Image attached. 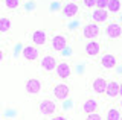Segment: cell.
Wrapping results in <instances>:
<instances>
[{
  "label": "cell",
  "instance_id": "cell-29",
  "mask_svg": "<svg viewBox=\"0 0 122 120\" xmlns=\"http://www.w3.org/2000/svg\"><path fill=\"white\" fill-rule=\"evenodd\" d=\"M70 2H75V3H76V2H78V0H70Z\"/></svg>",
  "mask_w": 122,
  "mask_h": 120
},
{
  "label": "cell",
  "instance_id": "cell-16",
  "mask_svg": "<svg viewBox=\"0 0 122 120\" xmlns=\"http://www.w3.org/2000/svg\"><path fill=\"white\" fill-rule=\"evenodd\" d=\"M99 52H101V44H99L98 41L92 40L90 43L86 44V53L89 55V56H96Z\"/></svg>",
  "mask_w": 122,
  "mask_h": 120
},
{
  "label": "cell",
  "instance_id": "cell-24",
  "mask_svg": "<svg viewBox=\"0 0 122 120\" xmlns=\"http://www.w3.org/2000/svg\"><path fill=\"white\" fill-rule=\"evenodd\" d=\"M82 3H84V6L86 8H96V0H82Z\"/></svg>",
  "mask_w": 122,
  "mask_h": 120
},
{
  "label": "cell",
  "instance_id": "cell-12",
  "mask_svg": "<svg viewBox=\"0 0 122 120\" xmlns=\"http://www.w3.org/2000/svg\"><path fill=\"white\" fill-rule=\"evenodd\" d=\"M99 110V105L95 99H89L86 100V102L82 103L81 106V112H84V114H92V112H98Z\"/></svg>",
  "mask_w": 122,
  "mask_h": 120
},
{
  "label": "cell",
  "instance_id": "cell-6",
  "mask_svg": "<svg viewBox=\"0 0 122 120\" xmlns=\"http://www.w3.org/2000/svg\"><path fill=\"white\" fill-rule=\"evenodd\" d=\"M108 15H110V12L107 9H99V8H96L93 12H92V20H93V23H96V24L105 23V21L108 20Z\"/></svg>",
  "mask_w": 122,
  "mask_h": 120
},
{
  "label": "cell",
  "instance_id": "cell-13",
  "mask_svg": "<svg viewBox=\"0 0 122 120\" xmlns=\"http://www.w3.org/2000/svg\"><path fill=\"white\" fill-rule=\"evenodd\" d=\"M56 59L53 58L52 55H46L43 59H41V67L46 70V72H52V70L56 69Z\"/></svg>",
  "mask_w": 122,
  "mask_h": 120
},
{
  "label": "cell",
  "instance_id": "cell-17",
  "mask_svg": "<svg viewBox=\"0 0 122 120\" xmlns=\"http://www.w3.org/2000/svg\"><path fill=\"white\" fill-rule=\"evenodd\" d=\"M32 41L35 46H44L46 41H47V37H46V32L43 31H35L32 33Z\"/></svg>",
  "mask_w": 122,
  "mask_h": 120
},
{
  "label": "cell",
  "instance_id": "cell-22",
  "mask_svg": "<svg viewBox=\"0 0 122 120\" xmlns=\"http://www.w3.org/2000/svg\"><path fill=\"white\" fill-rule=\"evenodd\" d=\"M86 120H104V117L99 112H92V114H87Z\"/></svg>",
  "mask_w": 122,
  "mask_h": 120
},
{
  "label": "cell",
  "instance_id": "cell-10",
  "mask_svg": "<svg viewBox=\"0 0 122 120\" xmlns=\"http://www.w3.org/2000/svg\"><path fill=\"white\" fill-rule=\"evenodd\" d=\"M104 94L108 97V99H114V97H117V96H119V82H116V81L107 82V88H105Z\"/></svg>",
  "mask_w": 122,
  "mask_h": 120
},
{
  "label": "cell",
  "instance_id": "cell-5",
  "mask_svg": "<svg viewBox=\"0 0 122 120\" xmlns=\"http://www.w3.org/2000/svg\"><path fill=\"white\" fill-rule=\"evenodd\" d=\"M105 33H107L108 38L116 40L122 35V26L117 24V23H110V24H107V28H105Z\"/></svg>",
  "mask_w": 122,
  "mask_h": 120
},
{
  "label": "cell",
  "instance_id": "cell-2",
  "mask_svg": "<svg viewBox=\"0 0 122 120\" xmlns=\"http://www.w3.org/2000/svg\"><path fill=\"white\" fill-rule=\"evenodd\" d=\"M99 33H101V29H99V24L96 23L86 24L82 28V37L87 40H95L96 37H99Z\"/></svg>",
  "mask_w": 122,
  "mask_h": 120
},
{
  "label": "cell",
  "instance_id": "cell-1",
  "mask_svg": "<svg viewBox=\"0 0 122 120\" xmlns=\"http://www.w3.org/2000/svg\"><path fill=\"white\" fill-rule=\"evenodd\" d=\"M38 111H40V114L46 115V117H49V115H53L56 112V103L53 102V100H41L40 103H38Z\"/></svg>",
  "mask_w": 122,
  "mask_h": 120
},
{
  "label": "cell",
  "instance_id": "cell-23",
  "mask_svg": "<svg viewBox=\"0 0 122 120\" xmlns=\"http://www.w3.org/2000/svg\"><path fill=\"white\" fill-rule=\"evenodd\" d=\"M107 5H108V0H96V8L99 9H107Z\"/></svg>",
  "mask_w": 122,
  "mask_h": 120
},
{
  "label": "cell",
  "instance_id": "cell-14",
  "mask_svg": "<svg viewBox=\"0 0 122 120\" xmlns=\"http://www.w3.org/2000/svg\"><path fill=\"white\" fill-rule=\"evenodd\" d=\"M78 12H79V6H78V3H75V2H69L67 5L63 8V14H64V17H69V18L75 17Z\"/></svg>",
  "mask_w": 122,
  "mask_h": 120
},
{
  "label": "cell",
  "instance_id": "cell-8",
  "mask_svg": "<svg viewBox=\"0 0 122 120\" xmlns=\"http://www.w3.org/2000/svg\"><path fill=\"white\" fill-rule=\"evenodd\" d=\"M55 72H56V76H58L60 79H67L72 74V69L67 62H60V64H56Z\"/></svg>",
  "mask_w": 122,
  "mask_h": 120
},
{
  "label": "cell",
  "instance_id": "cell-19",
  "mask_svg": "<svg viewBox=\"0 0 122 120\" xmlns=\"http://www.w3.org/2000/svg\"><path fill=\"white\" fill-rule=\"evenodd\" d=\"M121 8H122L121 0H108V5H107V11H108L110 14H116V12H119Z\"/></svg>",
  "mask_w": 122,
  "mask_h": 120
},
{
  "label": "cell",
  "instance_id": "cell-4",
  "mask_svg": "<svg viewBox=\"0 0 122 120\" xmlns=\"http://www.w3.org/2000/svg\"><path fill=\"white\" fill-rule=\"evenodd\" d=\"M23 58L26 59V61H37L38 56H40V50L37 49V46H26L23 49Z\"/></svg>",
  "mask_w": 122,
  "mask_h": 120
},
{
  "label": "cell",
  "instance_id": "cell-27",
  "mask_svg": "<svg viewBox=\"0 0 122 120\" xmlns=\"http://www.w3.org/2000/svg\"><path fill=\"white\" fill-rule=\"evenodd\" d=\"M119 96L122 97V82H121V84H119Z\"/></svg>",
  "mask_w": 122,
  "mask_h": 120
},
{
  "label": "cell",
  "instance_id": "cell-30",
  "mask_svg": "<svg viewBox=\"0 0 122 120\" xmlns=\"http://www.w3.org/2000/svg\"><path fill=\"white\" fill-rule=\"evenodd\" d=\"M121 120H122V115H121Z\"/></svg>",
  "mask_w": 122,
  "mask_h": 120
},
{
  "label": "cell",
  "instance_id": "cell-26",
  "mask_svg": "<svg viewBox=\"0 0 122 120\" xmlns=\"http://www.w3.org/2000/svg\"><path fill=\"white\" fill-rule=\"evenodd\" d=\"M3 56H5V53H3V50H2V49H0V62L3 61Z\"/></svg>",
  "mask_w": 122,
  "mask_h": 120
},
{
  "label": "cell",
  "instance_id": "cell-18",
  "mask_svg": "<svg viewBox=\"0 0 122 120\" xmlns=\"http://www.w3.org/2000/svg\"><path fill=\"white\" fill-rule=\"evenodd\" d=\"M122 112L119 108H110L108 111L105 112V119L104 120H121Z\"/></svg>",
  "mask_w": 122,
  "mask_h": 120
},
{
  "label": "cell",
  "instance_id": "cell-28",
  "mask_svg": "<svg viewBox=\"0 0 122 120\" xmlns=\"http://www.w3.org/2000/svg\"><path fill=\"white\" fill-rule=\"evenodd\" d=\"M119 110H121V112H122V97H121V100H119Z\"/></svg>",
  "mask_w": 122,
  "mask_h": 120
},
{
  "label": "cell",
  "instance_id": "cell-21",
  "mask_svg": "<svg viewBox=\"0 0 122 120\" xmlns=\"http://www.w3.org/2000/svg\"><path fill=\"white\" fill-rule=\"evenodd\" d=\"M5 5L8 9H17L20 5V0H5Z\"/></svg>",
  "mask_w": 122,
  "mask_h": 120
},
{
  "label": "cell",
  "instance_id": "cell-25",
  "mask_svg": "<svg viewBox=\"0 0 122 120\" xmlns=\"http://www.w3.org/2000/svg\"><path fill=\"white\" fill-rule=\"evenodd\" d=\"M51 120H67L66 117H63V115H53Z\"/></svg>",
  "mask_w": 122,
  "mask_h": 120
},
{
  "label": "cell",
  "instance_id": "cell-20",
  "mask_svg": "<svg viewBox=\"0 0 122 120\" xmlns=\"http://www.w3.org/2000/svg\"><path fill=\"white\" fill-rule=\"evenodd\" d=\"M11 20L9 18H6V17H3V18H0V32H8L11 29Z\"/></svg>",
  "mask_w": 122,
  "mask_h": 120
},
{
  "label": "cell",
  "instance_id": "cell-3",
  "mask_svg": "<svg viewBox=\"0 0 122 120\" xmlns=\"http://www.w3.org/2000/svg\"><path fill=\"white\" fill-rule=\"evenodd\" d=\"M69 94H70V88L66 84H58L53 88V97L56 100H66L69 97Z\"/></svg>",
  "mask_w": 122,
  "mask_h": 120
},
{
  "label": "cell",
  "instance_id": "cell-7",
  "mask_svg": "<svg viewBox=\"0 0 122 120\" xmlns=\"http://www.w3.org/2000/svg\"><path fill=\"white\" fill-rule=\"evenodd\" d=\"M25 88L29 94H38L41 91V82H40V79H35V78L28 79L25 84Z\"/></svg>",
  "mask_w": 122,
  "mask_h": 120
},
{
  "label": "cell",
  "instance_id": "cell-11",
  "mask_svg": "<svg viewBox=\"0 0 122 120\" xmlns=\"http://www.w3.org/2000/svg\"><path fill=\"white\" fill-rule=\"evenodd\" d=\"M101 65L104 67L105 70H112V69H114V67L117 65L116 56H114V55H110V53L104 55V56L101 58Z\"/></svg>",
  "mask_w": 122,
  "mask_h": 120
},
{
  "label": "cell",
  "instance_id": "cell-15",
  "mask_svg": "<svg viewBox=\"0 0 122 120\" xmlns=\"http://www.w3.org/2000/svg\"><path fill=\"white\" fill-rule=\"evenodd\" d=\"M67 46V38L64 35H55L52 38V47L55 50H64Z\"/></svg>",
  "mask_w": 122,
  "mask_h": 120
},
{
  "label": "cell",
  "instance_id": "cell-9",
  "mask_svg": "<svg viewBox=\"0 0 122 120\" xmlns=\"http://www.w3.org/2000/svg\"><path fill=\"white\" fill-rule=\"evenodd\" d=\"M107 79H104V78H96V79H93V82H92V90H93L96 94H104L105 93V88H107Z\"/></svg>",
  "mask_w": 122,
  "mask_h": 120
}]
</instances>
